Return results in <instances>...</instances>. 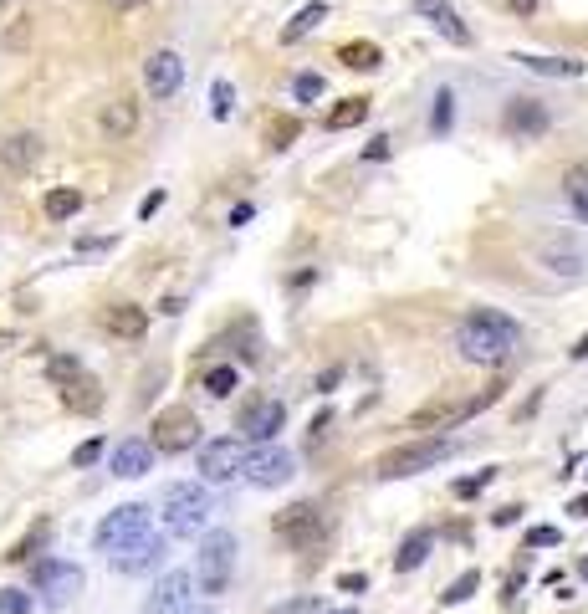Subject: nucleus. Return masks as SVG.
Here are the masks:
<instances>
[{"mask_svg":"<svg viewBox=\"0 0 588 614\" xmlns=\"http://www.w3.org/2000/svg\"><path fill=\"white\" fill-rule=\"evenodd\" d=\"M517 343H522V323L507 313H491V307H471L456 323V354L481 369H507L517 359Z\"/></svg>","mask_w":588,"mask_h":614,"instance_id":"f257e3e1","label":"nucleus"},{"mask_svg":"<svg viewBox=\"0 0 588 614\" xmlns=\"http://www.w3.org/2000/svg\"><path fill=\"white\" fill-rule=\"evenodd\" d=\"M236 553H241V543H236V533H231V528L205 533V543H200V553H195V584H200V594H205V599H220L225 589H231Z\"/></svg>","mask_w":588,"mask_h":614,"instance_id":"f03ea898","label":"nucleus"},{"mask_svg":"<svg viewBox=\"0 0 588 614\" xmlns=\"http://www.w3.org/2000/svg\"><path fill=\"white\" fill-rule=\"evenodd\" d=\"M271 533H277L287 548H297V553H312V548H323V543H328L333 522H328V512H323L318 502H292V507H282V512H277Z\"/></svg>","mask_w":588,"mask_h":614,"instance_id":"7ed1b4c3","label":"nucleus"},{"mask_svg":"<svg viewBox=\"0 0 588 614\" xmlns=\"http://www.w3.org/2000/svg\"><path fill=\"white\" fill-rule=\"evenodd\" d=\"M450 446L445 435H425V441H404V446H394V451H384L379 461H374V476L379 481H404V476H420V471H430L435 461H445Z\"/></svg>","mask_w":588,"mask_h":614,"instance_id":"20e7f679","label":"nucleus"},{"mask_svg":"<svg viewBox=\"0 0 588 614\" xmlns=\"http://www.w3.org/2000/svg\"><path fill=\"white\" fill-rule=\"evenodd\" d=\"M205 522H210V492L200 481H174V487H164V528L174 538L200 533Z\"/></svg>","mask_w":588,"mask_h":614,"instance_id":"39448f33","label":"nucleus"},{"mask_svg":"<svg viewBox=\"0 0 588 614\" xmlns=\"http://www.w3.org/2000/svg\"><path fill=\"white\" fill-rule=\"evenodd\" d=\"M149 507L144 502H123V507H113L98 528H93V548L98 553H123L128 543H139V538H149Z\"/></svg>","mask_w":588,"mask_h":614,"instance_id":"423d86ee","label":"nucleus"},{"mask_svg":"<svg viewBox=\"0 0 588 614\" xmlns=\"http://www.w3.org/2000/svg\"><path fill=\"white\" fill-rule=\"evenodd\" d=\"M31 589L52 609H62V604H72L82 594V568L67 563V558H36L31 563Z\"/></svg>","mask_w":588,"mask_h":614,"instance_id":"0eeeda50","label":"nucleus"},{"mask_svg":"<svg viewBox=\"0 0 588 614\" xmlns=\"http://www.w3.org/2000/svg\"><path fill=\"white\" fill-rule=\"evenodd\" d=\"M149 446H154V451H164V456H179V451L200 446V420H195V410H185V405L159 410V415H154V435H149Z\"/></svg>","mask_w":588,"mask_h":614,"instance_id":"6e6552de","label":"nucleus"},{"mask_svg":"<svg viewBox=\"0 0 588 614\" xmlns=\"http://www.w3.org/2000/svg\"><path fill=\"white\" fill-rule=\"evenodd\" d=\"M282 425H287V405L271 400V394H256V400H246V405H241V420H236V430L246 435V441H256V446H271V441L282 435Z\"/></svg>","mask_w":588,"mask_h":614,"instance_id":"1a4fd4ad","label":"nucleus"},{"mask_svg":"<svg viewBox=\"0 0 588 614\" xmlns=\"http://www.w3.org/2000/svg\"><path fill=\"white\" fill-rule=\"evenodd\" d=\"M241 476L251 481V487H287V481L297 476V461L282 451V446H256V451H246V466H241Z\"/></svg>","mask_w":588,"mask_h":614,"instance_id":"9d476101","label":"nucleus"},{"mask_svg":"<svg viewBox=\"0 0 588 614\" xmlns=\"http://www.w3.org/2000/svg\"><path fill=\"white\" fill-rule=\"evenodd\" d=\"M246 466V446L236 435H220V441H200V476L205 481H236Z\"/></svg>","mask_w":588,"mask_h":614,"instance_id":"9b49d317","label":"nucleus"},{"mask_svg":"<svg viewBox=\"0 0 588 614\" xmlns=\"http://www.w3.org/2000/svg\"><path fill=\"white\" fill-rule=\"evenodd\" d=\"M144 87H149V98L169 103L179 87H185V57H179L174 47L149 52V62H144Z\"/></svg>","mask_w":588,"mask_h":614,"instance_id":"f8f14e48","label":"nucleus"},{"mask_svg":"<svg viewBox=\"0 0 588 614\" xmlns=\"http://www.w3.org/2000/svg\"><path fill=\"white\" fill-rule=\"evenodd\" d=\"M502 128L522 144V139H542L553 128V113H548V103H537V98H507V108H502Z\"/></svg>","mask_w":588,"mask_h":614,"instance_id":"ddd939ff","label":"nucleus"},{"mask_svg":"<svg viewBox=\"0 0 588 614\" xmlns=\"http://www.w3.org/2000/svg\"><path fill=\"white\" fill-rule=\"evenodd\" d=\"M164 553H169V543L159 538V533H149V538H139V543H128L123 553H113V568L123 579H139V574H154V568H164Z\"/></svg>","mask_w":588,"mask_h":614,"instance_id":"4468645a","label":"nucleus"},{"mask_svg":"<svg viewBox=\"0 0 588 614\" xmlns=\"http://www.w3.org/2000/svg\"><path fill=\"white\" fill-rule=\"evenodd\" d=\"M98 328L123 338V343H139L149 333V307H139V302H108L98 313Z\"/></svg>","mask_w":588,"mask_h":614,"instance_id":"2eb2a0df","label":"nucleus"},{"mask_svg":"<svg viewBox=\"0 0 588 614\" xmlns=\"http://www.w3.org/2000/svg\"><path fill=\"white\" fill-rule=\"evenodd\" d=\"M185 609H190V574L174 568V574H159V584L149 589L139 614H185Z\"/></svg>","mask_w":588,"mask_h":614,"instance_id":"dca6fc26","label":"nucleus"},{"mask_svg":"<svg viewBox=\"0 0 588 614\" xmlns=\"http://www.w3.org/2000/svg\"><path fill=\"white\" fill-rule=\"evenodd\" d=\"M537 261H542V272H553L563 282H578L588 272V251H578L573 241H542Z\"/></svg>","mask_w":588,"mask_h":614,"instance_id":"f3484780","label":"nucleus"},{"mask_svg":"<svg viewBox=\"0 0 588 614\" xmlns=\"http://www.w3.org/2000/svg\"><path fill=\"white\" fill-rule=\"evenodd\" d=\"M415 11L450 41V47H471V26L461 21V11L450 6V0H415Z\"/></svg>","mask_w":588,"mask_h":614,"instance_id":"a211bd4d","label":"nucleus"},{"mask_svg":"<svg viewBox=\"0 0 588 614\" xmlns=\"http://www.w3.org/2000/svg\"><path fill=\"white\" fill-rule=\"evenodd\" d=\"M154 446L149 441H139V435H128V441H118L113 446V461H108V471L113 476H123V481H133V476H149L154 471Z\"/></svg>","mask_w":588,"mask_h":614,"instance_id":"6ab92c4d","label":"nucleus"},{"mask_svg":"<svg viewBox=\"0 0 588 614\" xmlns=\"http://www.w3.org/2000/svg\"><path fill=\"white\" fill-rule=\"evenodd\" d=\"M36 159H41V134H31V128H21V134H11L6 144H0V164H6L11 174H26Z\"/></svg>","mask_w":588,"mask_h":614,"instance_id":"aec40b11","label":"nucleus"},{"mask_svg":"<svg viewBox=\"0 0 588 614\" xmlns=\"http://www.w3.org/2000/svg\"><path fill=\"white\" fill-rule=\"evenodd\" d=\"M103 134L118 144V139H133V134H139V103H133V98H113L108 108H103Z\"/></svg>","mask_w":588,"mask_h":614,"instance_id":"412c9836","label":"nucleus"},{"mask_svg":"<svg viewBox=\"0 0 588 614\" xmlns=\"http://www.w3.org/2000/svg\"><path fill=\"white\" fill-rule=\"evenodd\" d=\"M430 548H435V533L430 528H415L410 538L394 548V574H415V568L430 558Z\"/></svg>","mask_w":588,"mask_h":614,"instance_id":"4be33fe9","label":"nucleus"},{"mask_svg":"<svg viewBox=\"0 0 588 614\" xmlns=\"http://www.w3.org/2000/svg\"><path fill=\"white\" fill-rule=\"evenodd\" d=\"M512 62L527 67V72H537V77H583V62L578 57H532V52H517Z\"/></svg>","mask_w":588,"mask_h":614,"instance_id":"5701e85b","label":"nucleus"},{"mask_svg":"<svg viewBox=\"0 0 588 614\" xmlns=\"http://www.w3.org/2000/svg\"><path fill=\"white\" fill-rule=\"evenodd\" d=\"M563 200L573 205V215L588 226V164H568L563 169Z\"/></svg>","mask_w":588,"mask_h":614,"instance_id":"b1692460","label":"nucleus"},{"mask_svg":"<svg viewBox=\"0 0 588 614\" xmlns=\"http://www.w3.org/2000/svg\"><path fill=\"white\" fill-rule=\"evenodd\" d=\"M364 118H369V98H343L338 108L323 113V128H328V134H343V128H358Z\"/></svg>","mask_w":588,"mask_h":614,"instance_id":"393cba45","label":"nucleus"},{"mask_svg":"<svg viewBox=\"0 0 588 614\" xmlns=\"http://www.w3.org/2000/svg\"><path fill=\"white\" fill-rule=\"evenodd\" d=\"M200 389L210 394V400H231V394L241 389L236 364H215V369H205V374H200Z\"/></svg>","mask_w":588,"mask_h":614,"instance_id":"a878e982","label":"nucleus"},{"mask_svg":"<svg viewBox=\"0 0 588 614\" xmlns=\"http://www.w3.org/2000/svg\"><path fill=\"white\" fill-rule=\"evenodd\" d=\"M62 405H67V410H98V405H103L98 379H93V374H82V379L62 384Z\"/></svg>","mask_w":588,"mask_h":614,"instance_id":"bb28decb","label":"nucleus"},{"mask_svg":"<svg viewBox=\"0 0 588 614\" xmlns=\"http://www.w3.org/2000/svg\"><path fill=\"white\" fill-rule=\"evenodd\" d=\"M323 21H328V6H323V0H312V6H302V11H297V16H292V21L282 26V41L292 47V41H302L307 31H318Z\"/></svg>","mask_w":588,"mask_h":614,"instance_id":"cd10ccee","label":"nucleus"},{"mask_svg":"<svg viewBox=\"0 0 588 614\" xmlns=\"http://www.w3.org/2000/svg\"><path fill=\"white\" fill-rule=\"evenodd\" d=\"M338 62H343V67H358V72H374V67L384 62V52L374 47V41H348V47L338 52Z\"/></svg>","mask_w":588,"mask_h":614,"instance_id":"c85d7f7f","label":"nucleus"},{"mask_svg":"<svg viewBox=\"0 0 588 614\" xmlns=\"http://www.w3.org/2000/svg\"><path fill=\"white\" fill-rule=\"evenodd\" d=\"M77 210H82V190H52L47 195V215H52V221H72Z\"/></svg>","mask_w":588,"mask_h":614,"instance_id":"c756f323","label":"nucleus"},{"mask_svg":"<svg viewBox=\"0 0 588 614\" xmlns=\"http://www.w3.org/2000/svg\"><path fill=\"white\" fill-rule=\"evenodd\" d=\"M297 134H302V123H297V118H287V113L266 123V144H271V149H292V139H297Z\"/></svg>","mask_w":588,"mask_h":614,"instance_id":"7c9ffc66","label":"nucleus"},{"mask_svg":"<svg viewBox=\"0 0 588 614\" xmlns=\"http://www.w3.org/2000/svg\"><path fill=\"white\" fill-rule=\"evenodd\" d=\"M450 118H456V93H450V87H440V93H435V108H430V128H435V134H450Z\"/></svg>","mask_w":588,"mask_h":614,"instance_id":"2f4dec72","label":"nucleus"},{"mask_svg":"<svg viewBox=\"0 0 588 614\" xmlns=\"http://www.w3.org/2000/svg\"><path fill=\"white\" fill-rule=\"evenodd\" d=\"M323 93H328V82H323L318 72H297V77H292V98H297V103H318Z\"/></svg>","mask_w":588,"mask_h":614,"instance_id":"473e14b6","label":"nucleus"},{"mask_svg":"<svg viewBox=\"0 0 588 614\" xmlns=\"http://www.w3.org/2000/svg\"><path fill=\"white\" fill-rule=\"evenodd\" d=\"M47 533H52L47 522H36V528H31V533H26V538H21V543H16V548L6 553V558H11V563H31V558H36V548L47 543Z\"/></svg>","mask_w":588,"mask_h":614,"instance_id":"72a5a7b5","label":"nucleus"},{"mask_svg":"<svg viewBox=\"0 0 588 614\" xmlns=\"http://www.w3.org/2000/svg\"><path fill=\"white\" fill-rule=\"evenodd\" d=\"M47 374H52V384H72V379H82L87 369H82V359H72V354H52V359H47Z\"/></svg>","mask_w":588,"mask_h":614,"instance_id":"f704fd0d","label":"nucleus"},{"mask_svg":"<svg viewBox=\"0 0 588 614\" xmlns=\"http://www.w3.org/2000/svg\"><path fill=\"white\" fill-rule=\"evenodd\" d=\"M476 589H481V574H476V568H466V574H461L456 584H450V589L440 594V604H466Z\"/></svg>","mask_w":588,"mask_h":614,"instance_id":"c9c22d12","label":"nucleus"},{"mask_svg":"<svg viewBox=\"0 0 588 614\" xmlns=\"http://www.w3.org/2000/svg\"><path fill=\"white\" fill-rule=\"evenodd\" d=\"M210 113H215V118H231V113H236V87L225 82V77L210 87Z\"/></svg>","mask_w":588,"mask_h":614,"instance_id":"e433bc0d","label":"nucleus"},{"mask_svg":"<svg viewBox=\"0 0 588 614\" xmlns=\"http://www.w3.org/2000/svg\"><path fill=\"white\" fill-rule=\"evenodd\" d=\"M0 614H36V599L26 589H0Z\"/></svg>","mask_w":588,"mask_h":614,"instance_id":"4c0bfd02","label":"nucleus"},{"mask_svg":"<svg viewBox=\"0 0 588 614\" xmlns=\"http://www.w3.org/2000/svg\"><path fill=\"white\" fill-rule=\"evenodd\" d=\"M271 614H323V604L312 594H302V599H287V604H271Z\"/></svg>","mask_w":588,"mask_h":614,"instance_id":"58836bf2","label":"nucleus"},{"mask_svg":"<svg viewBox=\"0 0 588 614\" xmlns=\"http://www.w3.org/2000/svg\"><path fill=\"white\" fill-rule=\"evenodd\" d=\"M486 487H491V471H476V476H461L450 492H456V497H476V492H486Z\"/></svg>","mask_w":588,"mask_h":614,"instance_id":"ea45409f","label":"nucleus"},{"mask_svg":"<svg viewBox=\"0 0 588 614\" xmlns=\"http://www.w3.org/2000/svg\"><path fill=\"white\" fill-rule=\"evenodd\" d=\"M103 456V441H98V435H93V441H82L77 451H72V466H93Z\"/></svg>","mask_w":588,"mask_h":614,"instance_id":"a19ab883","label":"nucleus"},{"mask_svg":"<svg viewBox=\"0 0 588 614\" xmlns=\"http://www.w3.org/2000/svg\"><path fill=\"white\" fill-rule=\"evenodd\" d=\"M558 543H563L558 528H532V533H527V548H558Z\"/></svg>","mask_w":588,"mask_h":614,"instance_id":"79ce46f5","label":"nucleus"},{"mask_svg":"<svg viewBox=\"0 0 588 614\" xmlns=\"http://www.w3.org/2000/svg\"><path fill=\"white\" fill-rule=\"evenodd\" d=\"M328 425H333V415H318V420H312V430H307V451H312V446H323Z\"/></svg>","mask_w":588,"mask_h":614,"instance_id":"37998d69","label":"nucleus"},{"mask_svg":"<svg viewBox=\"0 0 588 614\" xmlns=\"http://www.w3.org/2000/svg\"><path fill=\"white\" fill-rule=\"evenodd\" d=\"M389 149H394V139H389V134H379V139H369L364 159H389Z\"/></svg>","mask_w":588,"mask_h":614,"instance_id":"c03bdc74","label":"nucleus"},{"mask_svg":"<svg viewBox=\"0 0 588 614\" xmlns=\"http://www.w3.org/2000/svg\"><path fill=\"white\" fill-rule=\"evenodd\" d=\"M338 379H343V369H338V364H333V369H323V374H318V394H333V389H338Z\"/></svg>","mask_w":588,"mask_h":614,"instance_id":"a18cd8bd","label":"nucleus"},{"mask_svg":"<svg viewBox=\"0 0 588 614\" xmlns=\"http://www.w3.org/2000/svg\"><path fill=\"white\" fill-rule=\"evenodd\" d=\"M338 589H343V594H358V589H369V579H364V574H343Z\"/></svg>","mask_w":588,"mask_h":614,"instance_id":"49530a36","label":"nucleus"},{"mask_svg":"<svg viewBox=\"0 0 588 614\" xmlns=\"http://www.w3.org/2000/svg\"><path fill=\"white\" fill-rule=\"evenodd\" d=\"M164 205V190H154V195H144V205H139V215H144V221H149V215Z\"/></svg>","mask_w":588,"mask_h":614,"instance_id":"de8ad7c7","label":"nucleus"},{"mask_svg":"<svg viewBox=\"0 0 588 614\" xmlns=\"http://www.w3.org/2000/svg\"><path fill=\"white\" fill-rule=\"evenodd\" d=\"M108 6H113L118 16H128V11H139V6H149V0H108Z\"/></svg>","mask_w":588,"mask_h":614,"instance_id":"09e8293b","label":"nucleus"},{"mask_svg":"<svg viewBox=\"0 0 588 614\" xmlns=\"http://www.w3.org/2000/svg\"><path fill=\"white\" fill-rule=\"evenodd\" d=\"M507 6H512V11H522V16H532V11H537V0H507Z\"/></svg>","mask_w":588,"mask_h":614,"instance_id":"8fccbe9b","label":"nucleus"},{"mask_svg":"<svg viewBox=\"0 0 588 614\" xmlns=\"http://www.w3.org/2000/svg\"><path fill=\"white\" fill-rule=\"evenodd\" d=\"M568 512H573V517H588V497H578V502H573Z\"/></svg>","mask_w":588,"mask_h":614,"instance_id":"3c124183","label":"nucleus"},{"mask_svg":"<svg viewBox=\"0 0 588 614\" xmlns=\"http://www.w3.org/2000/svg\"><path fill=\"white\" fill-rule=\"evenodd\" d=\"M0 348H16V333H6V328H0Z\"/></svg>","mask_w":588,"mask_h":614,"instance_id":"603ef678","label":"nucleus"},{"mask_svg":"<svg viewBox=\"0 0 588 614\" xmlns=\"http://www.w3.org/2000/svg\"><path fill=\"white\" fill-rule=\"evenodd\" d=\"M185 614H210V609H185Z\"/></svg>","mask_w":588,"mask_h":614,"instance_id":"864d4df0","label":"nucleus"},{"mask_svg":"<svg viewBox=\"0 0 588 614\" xmlns=\"http://www.w3.org/2000/svg\"><path fill=\"white\" fill-rule=\"evenodd\" d=\"M333 614H353V609H333Z\"/></svg>","mask_w":588,"mask_h":614,"instance_id":"5fc2aeb1","label":"nucleus"},{"mask_svg":"<svg viewBox=\"0 0 588 614\" xmlns=\"http://www.w3.org/2000/svg\"><path fill=\"white\" fill-rule=\"evenodd\" d=\"M6 6H11V0H0V11H6Z\"/></svg>","mask_w":588,"mask_h":614,"instance_id":"6e6d98bb","label":"nucleus"}]
</instances>
